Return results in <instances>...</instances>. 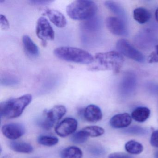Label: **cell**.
I'll list each match as a JSON object with an SVG mask.
<instances>
[{
    "label": "cell",
    "mask_w": 158,
    "mask_h": 158,
    "mask_svg": "<svg viewBox=\"0 0 158 158\" xmlns=\"http://www.w3.org/2000/svg\"><path fill=\"white\" fill-rule=\"evenodd\" d=\"M4 0H0V3H1L2 2H4Z\"/></svg>",
    "instance_id": "obj_35"
},
{
    "label": "cell",
    "mask_w": 158,
    "mask_h": 158,
    "mask_svg": "<svg viewBox=\"0 0 158 158\" xmlns=\"http://www.w3.org/2000/svg\"><path fill=\"white\" fill-rule=\"evenodd\" d=\"M116 48L122 55L139 63L145 61L144 55L133 47L127 40L121 39L116 42Z\"/></svg>",
    "instance_id": "obj_7"
},
{
    "label": "cell",
    "mask_w": 158,
    "mask_h": 158,
    "mask_svg": "<svg viewBox=\"0 0 158 158\" xmlns=\"http://www.w3.org/2000/svg\"><path fill=\"white\" fill-rule=\"evenodd\" d=\"M104 4L108 10L118 15L119 18L123 20L125 19L126 17L125 12L123 8L118 3L114 2L106 1Z\"/></svg>",
    "instance_id": "obj_19"
},
{
    "label": "cell",
    "mask_w": 158,
    "mask_h": 158,
    "mask_svg": "<svg viewBox=\"0 0 158 158\" xmlns=\"http://www.w3.org/2000/svg\"><path fill=\"white\" fill-rule=\"evenodd\" d=\"M94 59L96 64L90 67L89 70L90 71L111 70L117 73L122 69L124 62L123 55L114 51L96 53Z\"/></svg>",
    "instance_id": "obj_1"
},
{
    "label": "cell",
    "mask_w": 158,
    "mask_h": 158,
    "mask_svg": "<svg viewBox=\"0 0 158 158\" xmlns=\"http://www.w3.org/2000/svg\"><path fill=\"white\" fill-rule=\"evenodd\" d=\"M150 113V110L147 107H138L132 112L131 117L136 122L143 123L149 117Z\"/></svg>",
    "instance_id": "obj_15"
},
{
    "label": "cell",
    "mask_w": 158,
    "mask_h": 158,
    "mask_svg": "<svg viewBox=\"0 0 158 158\" xmlns=\"http://www.w3.org/2000/svg\"><path fill=\"white\" fill-rule=\"evenodd\" d=\"M66 113L65 106L55 105L52 109L44 112L43 117L39 121L38 124L43 129L48 130L53 127L55 123L60 121Z\"/></svg>",
    "instance_id": "obj_5"
},
{
    "label": "cell",
    "mask_w": 158,
    "mask_h": 158,
    "mask_svg": "<svg viewBox=\"0 0 158 158\" xmlns=\"http://www.w3.org/2000/svg\"><path fill=\"white\" fill-rule=\"evenodd\" d=\"M97 4L89 0H77L66 7V11L70 18L75 21H87L94 17L98 11Z\"/></svg>",
    "instance_id": "obj_3"
},
{
    "label": "cell",
    "mask_w": 158,
    "mask_h": 158,
    "mask_svg": "<svg viewBox=\"0 0 158 158\" xmlns=\"http://www.w3.org/2000/svg\"><path fill=\"white\" fill-rule=\"evenodd\" d=\"M106 25L110 33L115 35L126 36L128 29L124 21L116 17H109L106 20Z\"/></svg>",
    "instance_id": "obj_8"
},
{
    "label": "cell",
    "mask_w": 158,
    "mask_h": 158,
    "mask_svg": "<svg viewBox=\"0 0 158 158\" xmlns=\"http://www.w3.org/2000/svg\"><path fill=\"white\" fill-rule=\"evenodd\" d=\"M80 113L85 120L91 123H97L101 121L102 118V112L100 108L94 104L88 105Z\"/></svg>",
    "instance_id": "obj_11"
},
{
    "label": "cell",
    "mask_w": 158,
    "mask_h": 158,
    "mask_svg": "<svg viewBox=\"0 0 158 158\" xmlns=\"http://www.w3.org/2000/svg\"><path fill=\"white\" fill-rule=\"evenodd\" d=\"M1 85L5 86H14L18 85L19 80L15 76L10 74H4L1 77Z\"/></svg>",
    "instance_id": "obj_24"
},
{
    "label": "cell",
    "mask_w": 158,
    "mask_h": 158,
    "mask_svg": "<svg viewBox=\"0 0 158 158\" xmlns=\"http://www.w3.org/2000/svg\"><path fill=\"white\" fill-rule=\"evenodd\" d=\"M151 16L149 11L142 7L135 9L133 13V17L135 21L140 24H143L148 22Z\"/></svg>",
    "instance_id": "obj_17"
},
{
    "label": "cell",
    "mask_w": 158,
    "mask_h": 158,
    "mask_svg": "<svg viewBox=\"0 0 158 158\" xmlns=\"http://www.w3.org/2000/svg\"><path fill=\"white\" fill-rule=\"evenodd\" d=\"M10 147L14 151L22 153H31L34 151V148L31 144L22 141H12Z\"/></svg>",
    "instance_id": "obj_16"
},
{
    "label": "cell",
    "mask_w": 158,
    "mask_h": 158,
    "mask_svg": "<svg viewBox=\"0 0 158 158\" xmlns=\"http://www.w3.org/2000/svg\"><path fill=\"white\" fill-rule=\"evenodd\" d=\"M62 158H82L83 153L82 150L75 146H70L62 150Z\"/></svg>",
    "instance_id": "obj_18"
},
{
    "label": "cell",
    "mask_w": 158,
    "mask_h": 158,
    "mask_svg": "<svg viewBox=\"0 0 158 158\" xmlns=\"http://www.w3.org/2000/svg\"><path fill=\"white\" fill-rule=\"evenodd\" d=\"M45 14L50 21L59 28H64L66 26L67 21L62 13L54 9H48L45 10Z\"/></svg>",
    "instance_id": "obj_12"
},
{
    "label": "cell",
    "mask_w": 158,
    "mask_h": 158,
    "mask_svg": "<svg viewBox=\"0 0 158 158\" xmlns=\"http://www.w3.org/2000/svg\"><path fill=\"white\" fill-rule=\"evenodd\" d=\"M148 62L149 63H158V45L154 48V50L148 57Z\"/></svg>",
    "instance_id": "obj_28"
},
{
    "label": "cell",
    "mask_w": 158,
    "mask_h": 158,
    "mask_svg": "<svg viewBox=\"0 0 158 158\" xmlns=\"http://www.w3.org/2000/svg\"><path fill=\"white\" fill-rule=\"evenodd\" d=\"M124 132L131 135H143L146 134L147 131L143 127L135 126L126 128L124 130Z\"/></svg>",
    "instance_id": "obj_27"
},
{
    "label": "cell",
    "mask_w": 158,
    "mask_h": 158,
    "mask_svg": "<svg viewBox=\"0 0 158 158\" xmlns=\"http://www.w3.org/2000/svg\"><path fill=\"white\" fill-rule=\"evenodd\" d=\"M53 53L58 59L69 62L89 64L95 61L94 57L88 52L74 47H59L54 50Z\"/></svg>",
    "instance_id": "obj_4"
},
{
    "label": "cell",
    "mask_w": 158,
    "mask_h": 158,
    "mask_svg": "<svg viewBox=\"0 0 158 158\" xmlns=\"http://www.w3.org/2000/svg\"><path fill=\"white\" fill-rule=\"evenodd\" d=\"M150 142L152 147L158 148V129L152 132Z\"/></svg>",
    "instance_id": "obj_30"
},
{
    "label": "cell",
    "mask_w": 158,
    "mask_h": 158,
    "mask_svg": "<svg viewBox=\"0 0 158 158\" xmlns=\"http://www.w3.org/2000/svg\"><path fill=\"white\" fill-rule=\"evenodd\" d=\"M36 34L44 46L48 41H53L55 39V32L52 26L48 20L43 16L40 17L37 22Z\"/></svg>",
    "instance_id": "obj_6"
},
{
    "label": "cell",
    "mask_w": 158,
    "mask_h": 158,
    "mask_svg": "<svg viewBox=\"0 0 158 158\" xmlns=\"http://www.w3.org/2000/svg\"><path fill=\"white\" fill-rule=\"evenodd\" d=\"M1 130L3 135L11 140L20 138L26 132L25 127L22 124L17 123L4 125L2 127Z\"/></svg>",
    "instance_id": "obj_10"
},
{
    "label": "cell",
    "mask_w": 158,
    "mask_h": 158,
    "mask_svg": "<svg viewBox=\"0 0 158 158\" xmlns=\"http://www.w3.org/2000/svg\"><path fill=\"white\" fill-rule=\"evenodd\" d=\"M108 158H132V157L123 152H114L110 154Z\"/></svg>",
    "instance_id": "obj_31"
},
{
    "label": "cell",
    "mask_w": 158,
    "mask_h": 158,
    "mask_svg": "<svg viewBox=\"0 0 158 158\" xmlns=\"http://www.w3.org/2000/svg\"><path fill=\"white\" fill-rule=\"evenodd\" d=\"M89 137L87 134L82 129L74 133L71 136V140L75 144H83L86 142Z\"/></svg>",
    "instance_id": "obj_25"
},
{
    "label": "cell",
    "mask_w": 158,
    "mask_h": 158,
    "mask_svg": "<svg viewBox=\"0 0 158 158\" xmlns=\"http://www.w3.org/2000/svg\"><path fill=\"white\" fill-rule=\"evenodd\" d=\"M78 123L73 118H65L56 126L55 131L61 137H66L74 134L77 129Z\"/></svg>",
    "instance_id": "obj_9"
},
{
    "label": "cell",
    "mask_w": 158,
    "mask_h": 158,
    "mask_svg": "<svg viewBox=\"0 0 158 158\" xmlns=\"http://www.w3.org/2000/svg\"><path fill=\"white\" fill-rule=\"evenodd\" d=\"M59 141V139L53 136L42 135L39 136L37 139L39 144L47 147L55 146L58 144Z\"/></svg>",
    "instance_id": "obj_22"
},
{
    "label": "cell",
    "mask_w": 158,
    "mask_h": 158,
    "mask_svg": "<svg viewBox=\"0 0 158 158\" xmlns=\"http://www.w3.org/2000/svg\"><path fill=\"white\" fill-rule=\"evenodd\" d=\"M83 130L87 134L89 137H98L104 133V129L98 126H89L83 128Z\"/></svg>",
    "instance_id": "obj_23"
},
{
    "label": "cell",
    "mask_w": 158,
    "mask_h": 158,
    "mask_svg": "<svg viewBox=\"0 0 158 158\" xmlns=\"http://www.w3.org/2000/svg\"><path fill=\"white\" fill-rule=\"evenodd\" d=\"M32 99V95L27 94L2 102L0 103L1 117L13 119L19 117L26 108L31 103Z\"/></svg>",
    "instance_id": "obj_2"
},
{
    "label": "cell",
    "mask_w": 158,
    "mask_h": 158,
    "mask_svg": "<svg viewBox=\"0 0 158 158\" xmlns=\"http://www.w3.org/2000/svg\"><path fill=\"white\" fill-rule=\"evenodd\" d=\"M132 117L128 113L119 114L113 116L110 121V125L114 128L127 127L132 123Z\"/></svg>",
    "instance_id": "obj_13"
},
{
    "label": "cell",
    "mask_w": 158,
    "mask_h": 158,
    "mask_svg": "<svg viewBox=\"0 0 158 158\" xmlns=\"http://www.w3.org/2000/svg\"><path fill=\"white\" fill-rule=\"evenodd\" d=\"M29 3L34 5H48L50 3L52 2V1H30Z\"/></svg>",
    "instance_id": "obj_32"
},
{
    "label": "cell",
    "mask_w": 158,
    "mask_h": 158,
    "mask_svg": "<svg viewBox=\"0 0 158 158\" xmlns=\"http://www.w3.org/2000/svg\"><path fill=\"white\" fill-rule=\"evenodd\" d=\"M0 26L2 30H8L10 28V25L9 20L3 15H0Z\"/></svg>",
    "instance_id": "obj_29"
},
{
    "label": "cell",
    "mask_w": 158,
    "mask_h": 158,
    "mask_svg": "<svg viewBox=\"0 0 158 158\" xmlns=\"http://www.w3.org/2000/svg\"><path fill=\"white\" fill-rule=\"evenodd\" d=\"M155 16L156 21L158 22V8L155 11Z\"/></svg>",
    "instance_id": "obj_33"
},
{
    "label": "cell",
    "mask_w": 158,
    "mask_h": 158,
    "mask_svg": "<svg viewBox=\"0 0 158 158\" xmlns=\"http://www.w3.org/2000/svg\"><path fill=\"white\" fill-rule=\"evenodd\" d=\"M136 77L133 74H127L126 77H124L122 83V86L123 89H126L127 90H131L136 85Z\"/></svg>",
    "instance_id": "obj_26"
},
{
    "label": "cell",
    "mask_w": 158,
    "mask_h": 158,
    "mask_svg": "<svg viewBox=\"0 0 158 158\" xmlns=\"http://www.w3.org/2000/svg\"><path fill=\"white\" fill-rule=\"evenodd\" d=\"M100 26V22L98 18H93L84 21L81 24V29L86 31H96Z\"/></svg>",
    "instance_id": "obj_21"
},
{
    "label": "cell",
    "mask_w": 158,
    "mask_h": 158,
    "mask_svg": "<svg viewBox=\"0 0 158 158\" xmlns=\"http://www.w3.org/2000/svg\"><path fill=\"white\" fill-rule=\"evenodd\" d=\"M125 148L128 153L131 154H139L143 151V146L141 143L131 140L126 143Z\"/></svg>",
    "instance_id": "obj_20"
},
{
    "label": "cell",
    "mask_w": 158,
    "mask_h": 158,
    "mask_svg": "<svg viewBox=\"0 0 158 158\" xmlns=\"http://www.w3.org/2000/svg\"><path fill=\"white\" fill-rule=\"evenodd\" d=\"M154 158H158V151H157L156 152V153H155V155H154Z\"/></svg>",
    "instance_id": "obj_34"
},
{
    "label": "cell",
    "mask_w": 158,
    "mask_h": 158,
    "mask_svg": "<svg viewBox=\"0 0 158 158\" xmlns=\"http://www.w3.org/2000/svg\"><path fill=\"white\" fill-rule=\"evenodd\" d=\"M23 46L27 55L33 58L37 57L39 54V49L35 43L29 36L25 35L22 38Z\"/></svg>",
    "instance_id": "obj_14"
}]
</instances>
